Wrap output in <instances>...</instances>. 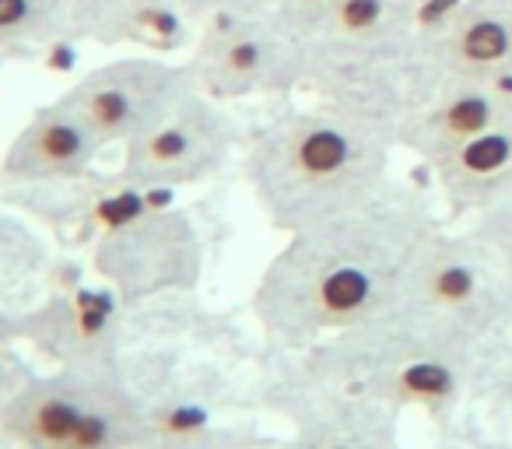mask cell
<instances>
[{
  "instance_id": "6da1fadb",
  "label": "cell",
  "mask_w": 512,
  "mask_h": 449,
  "mask_svg": "<svg viewBox=\"0 0 512 449\" xmlns=\"http://www.w3.org/2000/svg\"><path fill=\"white\" fill-rule=\"evenodd\" d=\"M435 225L432 204L393 179L369 204L292 232L260 274L256 320L292 344H316L383 320L397 309L414 250Z\"/></svg>"
},
{
  "instance_id": "7a4b0ae2",
  "label": "cell",
  "mask_w": 512,
  "mask_h": 449,
  "mask_svg": "<svg viewBox=\"0 0 512 449\" xmlns=\"http://www.w3.org/2000/svg\"><path fill=\"white\" fill-rule=\"evenodd\" d=\"M393 137L316 102L288 109L246 144V183L274 229L302 232L341 218L393 183Z\"/></svg>"
},
{
  "instance_id": "3957f363",
  "label": "cell",
  "mask_w": 512,
  "mask_h": 449,
  "mask_svg": "<svg viewBox=\"0 0 512 449\" xmlns=\"http://www.w3.org/2000/svg\"><path fill=\"white\" fill-rule=\"evenodd\" d=\"M302 60L316 102L372 123L393 144L446 81L421 22L309 39Z\"/></svg>"
},
{
  "instance_id": "277c9868",
  "label": "cell",
  "mask_w": 512,
  "mask_h": 449,
  "mask_svg": "<svg viewBox=\"0 0 512 449\" xmlns=\"http://www.w3.org/2000/svg\"><path fill=\"white\" fill-rule=\"evenodd\" d=\"M470 341L407 313H390L365 327L334 334L309 365L320 386L386 407H435L460 390V365Z\"/></svg>"
},
{
  "instance_id": "5b68a950",
  "label": "cell",
  "mask_w": 512,
  "mask_h": 449,
  "mask_svg": "<svg viewBox=\"0 0 512 449\" xmlns=\"http://www.w3.org/2000/svg\"><path fill=\"white\" fill-rule=\"evenodd\" d=\"M148 414L109 369H60L32 376L0 414L18 449H134Z\"/></svg>"
},
{
  "instance_id": "8992f818",
  "label": "cell",
  "mask_w": 512,
  "mask_h": 449,
  "mask_svg": "<svg viewBox=\"0 0 512 449\" xmlns=\"http://www.w3.org/2000/svg\"><path fill=\"white\" fill-rule=\"evenodd\" d=\"M393 313L474 341L512 313V271L474 229L449 232L435 225L414 250Z\"/></svg>"
},
{
  "instance_id": "52a82bcc",
  "label": "cell",
  "mask_w": 512,
  "mask_h": 449,
  "mask_svg": "<svg viewBox=\"0 0 512 449\" xmlns=\"http://www.w3.org/2000/svg\"><path fill=\"white\" fill-rule=\"evenodd\" d=\"M190 71L200 92L218 102L306 88L302 43L278 22V15L207 25Z\"/></svg>"
},
{
  "instance_id": "ba28073f",
  "label": "cell",
  "mask_w": 512,
  "mask_h": 449,
  "mask_svg": "<svg viewBox=\"0 0 512 449\" xmlns=\"http://www.w3.org/2000/svg\"><path fill=\"white\" fill-rule=\"evenodd\" d=\"M239 144V127L218 99L197 85L158 116L148 130L127 141L123 176L134 186H179L207 179L228 162Z\"/></svg>"
},
{
  "instance_id": "9c48e42d",
  "label": "cell",
  "mask_w": 512,
  "mask_h": 449,
  "mask_svg": "<svg viewBox=\"0 0 512 449\" xmlns=\"http://www.w3.org/2000/svg\"><path fill=\"white\" fill-rule=\"evenodd\" d=\"M193 85L197 81L190 67H169L158 60H116L81 78L64 102L102 144H113L134 141Z\"/></svg>"
},
{
  "instance_id": "30bf717a",
  "label": "cell",
  "mask_w": 512,
  "mask_h": 449,
  "mask_svg": "<svg viewBox=\"0 0 512 449\" xmlns=\"http://www.w3.org/2000/svg\"><path fill=\"white\" fill-rule=\"evenodd\" d=\"M102 274L113 278L123 292H158V288H186L197 281L200 243L183 214L148 207L137 218L106 229L99 246Z\"/></svg>"
},
{
  "instance_id": "8fae6325",
  "label": "cell",
  "mask_w": 512,
  "mask_h": 449,
  "mask_svg": "<svg viewBox=\"0 0 512 449\" xmlns=\"http://www.w3.org/2000/svg\"><path fill=\"white\" fill-rule=\"evenodd\" d=\"M421 29L446 78L512 74V0H435L421 8Z\"/></svg>"
},
{
  "instance_id": "7c38bea8",
  "label": "cell",
  "mask_w": 512,
  "mask_h": 449,
  "mask_svg": "<svg viewBox=\"0 0 512 449\" xmlns=\"http://www.w3.org/2000/svg\"><path fill=\"white\" fill-rule=\"evenodd\" d=\"M509 113V99L498 92L495 81L446 78L439 92L428 99V106L404 127L397 148L432 165L460 144H467L470 137L502 123Z\"/></svg>"
},
{
  "instance_id": "4fadbf2b",
  "label": "cell",
  "mask_w": 512,
  "mask_h": 449,
  "mask_svg": "<svg viewBox=\"0 0 512 449\" xmlns=\"http://www.w3.org/2000/svg\"><path fill=\"white\" fill-rule=\"evenodd\" d=\"M64 369H109L116 344V299L106 288H71L22 323Z\"/></svg>"
},
{
  "instance_id": "5bb4252c",
  "label": "cell",
  "mask_w": 512,
  "mask_h": 449,
  "mask_svg": "<svg viewBox=\"0 0 512 449\" xmlns=\"http://www.w3.org/2000/svg\"><path fill=\"white\" fill-rule=\"evenodd\" d=\"M102 148L88 123L67 106L64 99L50 109H39L22 134L11 141L0 172L22 183H57V179H78L88 172L95 151Z\"/></svg>"
},
{
  "instance_id": "9a60e30c",
  "label": "cell",
  "mask_w": 512,
  "mask_h": 449,
  "mask_svg": "<svg viewBox=\"0 0 512 449\" xmlns=\"http://www.w3.org/2000/svg\"><path fill=\"white\" fill-rule=\"evenodd\" d=\"M453 218L481 214L512 197V113L428 165Z\"/></svg>"
},
{
  "instance_id": "2e32d148",
  "label": "cell",
  "mask_w": 512,
  "mask_h": 449,
  "mask_svg": "<svg viewBox=\"0 0 512 449\" xmlns=\"http://www.w3.org/2000/svg\"><path fill=\"white\" fill-rule=\"evenodd\" d=\"M74 29L102 39V43H134L172 50L186 43L183 0H64Z\"/></svg>"
},
{
  "instance_id": "e0dca14e",
  "label": "cell",
  "mask_w": 512,
  "mask_h": 449,
  "mask_svg": "<svg viewBox=\"0 0 512 449\" xmlns=\"http://www.w3.org/2000/svg\"><path fill=\"white\" fill-rule=\"evenodd\" d=\"M288 449H400L393 407L327 390L299 421V439Z\"/></svg>"
},
{
  "instance_id": "ac0fdd59",
  "label": "cell",
  "mask_w": 512,
  "mask_h": 449,
  "mask_svg": "<svg viewBox=\"0 0 512 449\" xmlns=\"http://www.w3.org/2000/svg\"><path fill=\"white\" fill-rule=\"evenodd\" d=\"M292 0H183L190 18H200L204 25L239 22V18H271L285 11Z\"/></svg>"
},
{
  "instance_id": "d6986e66",
  "label": "cell",
  "mask_w": 512,
  "mask_h": 449,
  "mask_svg": "<svg viewBox=\"0 0 512 449\" xmlns=\"http://www.w3.org/2000/svg\"><path fill=\"white\" fill-rule=\"evenodd\" d=\"M57 8H64V0H0V43L36 36Z\"/></svg>"
},
{
  "instance_id": "ffe728a7",
  "label": "cell",
  "mask_w": 512,
  "mask_h": 449,
  "mask_svg": "<svg viewBox=\"0 0 512 449\" xmlns=\"http://www.w3.org/2000/svg\"><path fill=\"white\" fill-rule=\"evenodd\" d=\"M470 229H474L512 271V197L498 200L495 207L474 214V225H470Z\"/></svg>"
},
{
  "instance_id": "44dd1931",
  "label": "cell",
  "mask_w": 512,
  "mask_h": 449,
  "mask_svg": "<svg viewBox=\"0 0 512 449\" xmlns=\"http://www.w3.org/2000/svg\"><path fill=\"white\" fill-rule=\"evenodd\" d=\"M29 379H32V372L22 365V358L0 341V414L8 411V404L25 390Z\"/></svg>"
},
{
  "instance_id": "7402d4cb",
  "label": "cell",
  "mask_w": 512,
  "mask_h": 449,
  "mask_svg": "<svg viewBox=\"0 0 512 449\" xmlns=\"http://www.w3.org/2000/svg\"><path fill=\"white\" fill-rule=\"evenodd\" d=\"M495 85H498V92H502L505 99H509V106H512V74H505V78H498Z\"/></svg>"
},
{
  "instance_id": "603a6c76",
  "label": "cell",
  "mask_w": 512,
  "mask_h": 449,
  "mask_svg": "<svg viewBox=\"0 0 512 449\" xmlns=\"http://www.w3.org/2000/svg\"><path fill=\"white\" fill-rule=\"evenodd\" d=\"M418 4H421V8H428V4H435V0H418Z\"/></svg>"
}]
</instances>
